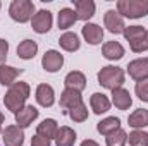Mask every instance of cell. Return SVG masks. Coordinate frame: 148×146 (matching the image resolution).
I'll return each mask as SVG.
<instances>
[{"instance_id":"6da1fadb","label":"cell","mask_w":148,"mask_h":146,"mask_svg":"<svg viewBox=\"0 0 148 146\" xmlns=\"http://www.w3.org/2000/svg\"><path fill=\"white\" fill-rule=\"evenodd\" d=\"M28 96H29V86H28V83H14L9 88V91L5 93L3 103H5L7 110L17 113L21 108H24V103H26Z\"/></svg>"},{"instance_id":"7a4b0ae2","label":"cell","mask_w":148,"mask_h":146,"mask_svg":"<svg viewBox=\"0 0 148 146\" xmlns=\"http://www.w3.org/2000/svg\"><path fill=\"white\" fill-rule=\"evenodd\" d=\"M117 12L122 17L138 19L148 16V0H119Z\"/></svg>"},{"instance_id":"3957f363","label":"cell","mask_w":148,"mask_h":146,"mask_svg":"<svg viewBox=\"0 0 148 146\" xmlns=\"http://www.w3.org/2000/svg\"><path fill=\"white\" fill-rule=\"evenodd\" d=\"M98 83L107 89L121 88L124 83V71L121 67H114V65L102 67V71L98 72Z\"/></svg>"},{"instance_id":"277c9868","label":"cell","mask_w":148,"mask_h":146,"mask_svg":"<svg viewBox=\"0 0 148 146\" xmlns=\"http://www.w3.org/2000/svg\"><path fill=\"white\" fill-rule=\"evenodd\" d=\"M124 36L129 41V46L134 53H141L148 50V40H147V31L141 26H129L124 29Z\"/></svg>"},{"instance_id":"5b68a950","label":"cell","mask_w":148,"mask_h":146,"mask_svg":"<svg viewBox=\"0 0 148 146\" xmlns=\"http://www.w3.org/2000/svg\"><path fill=\"white\" fill-rule=\"evenodd\" d=\"M33 12H35V5L29 0H14L9 7L10 17L17 23H28L29 19H33Z\"/></svg>"},{"instance_id":"8992f818","label":"cell","mask_w":148,"mask_h":146,"mask_svg":"<svg viewBox=\"0 0 148 146\" xmlns=\"http://www.w3.org/2000/svg\"><path fill=\"white\" fill-rule=\"evenodd\" d=\"M2 141L5 146H23L24 143V132L19 126H7L2 131Z\"/></svg>"},{"instance_id":"52a82bcc","label":"cell","mask_w":148,"mask_h":146,"mask_svg":"<svg viewBox=\"0 0 148 146\" xmlns=\"http://www.w3.org/2000/svg\"><path fill=\"white\" fill-rule=\"evenodd\" d=\"M127 72H129V76L134 81H145V79H148V57L136 59V60L129 62Z\"/></svg>"},{"instance_id":"ba28073f","label":"cell","mask_w":148,"mask_h":146,"mask_svg":"<svg viewBox=\"0 0 148 146\" xmlns=\"http://www.w3.org/2000/svg\"><path fill=\"white\" fill-rule=\"evenodd\" d=\"M64 64V57L57 52V50H48L45 52L43 59H41V65L47 72H57Z\"/></svg>"},{"instance_id":"9c48e42d","label":"cell","mask_w":148,"mask_h":146,"mask_svg":"<svg viewBox=\"0 0 148 146\" xmlns=\"http://www.w3.org/2000/svg\"><path fill=\"white\" fill-rule=\"evenodd\" d=\"M31 26H33V29L36 33H40V35L48 33L50 28H52V12H48V10H40V12H36L33 16V19H31Z\"/></svg>"},{"instance_id":"30bf717a","label":"cell","mask_w":148,"mask_h":146,"mask_svg":"<svg viewBox=\"0 0 148 146\" xmlns=\"http://www.w3.org/2000/svg\"><path fill=\"white\" fill-rule=\"evenodd\" d=\"M103 21H105V28H107L110 33H114V35L124 33V29H126L124 19H122V16H121L117 10H107Z\"/></svg>"},{"instance_id":"8fae6325","label":"cell","mask_w":148,"mask_h":146,"mask_svg":"<svg viewBox=\"0 0 148 146\" xmlns=\"http://www.w3.org/2000/svg\"><path fill=\"white\" fill-rule=\"evenodd\" d=\"M83 103V98H81V93L76 91V89H69L66 88L60 95V108H64L66 112H69L71 108H74L76 105Z\"/></svg>"},{"instance_id":"7c38bea8","label":"cell","mask_w":148,"mask_h":146,"mask_svg":"<svg viewBox=\"0 0 148 146\" xmlns=\"http://www.w3.org/2000/svg\"><path fill=\"white\" fill-rule=\"evenodd\" d=\"M112 103L119 110H127L131 107V103H133V98H131L127 89L115 88V89H112Z\"/></svg>"},{"instance_id":"4fadbf2b","label":"cell","mask_w":148,"mask_h":146,"mask_svg":"<svg viewBox=\"0 0 148 146\" xmlns=\"http://www.w3.org/2000/svg\"><path fill=\"white\" fill-rule=\"evenodd\" d=\"M76 7V16L81 21H88L95 14V2L91 0H73Z\"/></svg>"},{"instance_id":"5bb4252c","label":"cell","mask_w":148,"mask_h":146,"mask_svg":"<svg viewBox=\"0 0 148 146\" xmlns=\"http://www.w3.org/2000/svg\"><path fill=\"white\" fill-rule=\"evenodd\" d=\"M83 36H84V40H86L90 45H98V43H102V40H103V29H102L98 24L88 23V24L83 26Z\"/></svg>"},{"instance_id":"9a60e30c","label":"cell","mask_w":148,"mask_h":146,"mask_svg":"<svg viewBox=\"0 0 148 146\" xmlns=\"http://www.w3.org/2000/svg\"><path fill=\"white\" fill-rule=\"evenodd\" d=\"M36 117H38V110L33 105H26L24 108H21L16 113V122H17L19 127H28Z\"/></svg>"},{"instance_id":"2e32d148","label":"cell","mask_w":148,"mask_h":146,"mask_svg":"<svg viewBox=\"0 0 148 146\" xmlns=\"http://www.w3.org/2000/svg\"><path fill=\"white\" fill-rule=\"evenodd\" d=\"M36 102L41 107H52L55 102V95H53V88L48 84H40L36 88Z\"/></svg>"},{"instance_id":"e0dca14e","label":"cell","mask_w":148,"mask_h":146,"mask_svg":"<svg viewBox=\"0 0 148 146\" xmlns=\"http://www.w3.org/2000/svg\"><path fill=\"white\" fill-rule=\"evenodd\" d=\"M66 88H69V89H76V91H83L84 88H86V77H84V74L79 72V71H73V72H69L66 76Z\"/></svg>"},{"instance_id":"ac0fdd59","label":"cell","mask_w":148,"mask_h":146,"mask_svg":"<svg viewBox=\"0 0 148 146\" xmlns=\"http://www.w3.org/2000/svg\"><path fill=\"white\" fill-rule=\"evenodd\" d=\"M90 105H91V110L97 115H100V113H105L110 108V100L103 93H93L91 98H90Z\"/></svg>"},{"instance_id":"d6986e66","label":"cell","mask_w":148,"mask_h":146,"mask_svg":"<svg viewBox=\"0 0 148 146\" xmlns=\"http://www.w3.org/2000/svg\"><path fill=\"white\" fill-rule=\"evenodd\" d=\"M57 122L53 119H45L41 124H38V129H36V134L41 136V138H47V139H55L57 136Z\"/></svg>"},{"instance_id":"ffe728a7","label":"cell","mask_w":148,"mask_h":146,"mask_svg":"<svg viewBox=\"0 0 148 146\" xmlns=\"http://www.w3.org/2000/svg\"><path fill=\"white\" fill-rule=\"evenodd\" d=\"M102 52H103V57L109 60H119L124 57V46L119 41H107L103 45Z\"/></svg>"},{"instance_id":"44dd1931","label":"cell","mask_w":148,"mask_h":146,"mask_svg":"<svg viewBox=\"0 0 148 146\" xmlns=\"http://www.w3.org/2000/svg\"><path fill=\"white\" fill-rule=\"evenodd\" d=\"M74 141H76V132H74L71 127L62 126V127L57 131V136H55V146H73Z\"/></svg>"},{"instance_id":"7402d4cb","label":"cell","mask_w":148,"mask_h":146,"mask_svg":"<svg viewBox=\"0 0 148 146\" xmlns=\"http://www.w3.org/2000/svg\"><path fill=\"white\" fill-rule=\"evenodd\" d=\"M19 74H21V69H16V67L2 64L0 65V84L2 86H12Z\"/></svg>"},{"instance_id":"603a6c76","label":"cell","mask_w":148,"mask_h":146,"mask_svg":"<svg viewBox=\"0 0 148 146\" xmlns=\"http://www.w3.org/2000/svg\"><path fill=\"white\" fill-rule=\"evenodd\" d=\"M36 52H38V45H36V41H33V40H24L17 46V55L21 59H24V60L33 59L36 55Z\"/></svg>"},{"instance_id":"cb8c5ba5","label":"cell","mask_w":148,"mask_h":146,"mask_svg":"<svg viewBox=\"0 0 148 146\" xmlns=\"http://www.w3.org/2000/svg\"><path fill=\"white\" fill-rule=\"evenodd\" d=\"M127 122H129V126H131V127H134L136 131H138V129H141V127H147V126H148V110H145V108L134 110V112L129 115Z\"/></svg>"},{"instance_id":"d4e9b609","label":"cell","mask_w":148,"mask_h":146,"mask_svg":"<svg viewBox=\"0 0 148 146\" xmlns=\"http://www.w3.org/2000/svg\"><path fill=\"white\" fill-rule=\"evenodd\" d=\"M117 129H121V120L117 117H107L102 122H98V126H97V131L103 136H109Z\"/></svg>"},{"instance_id":"484cf974","label":"cell","mask_w":148,"mask_h":146,"mask_svg":"<svg viewBox=\"0 0 148 146\" xmlns=\"http://www.w3.org/2000/svg\"><path fill=\"white\" fill-rule=\"evenodd\" d=\"M76 21H77V16H76V12H74L73 9H62L59 12V28L60 29L71 28Z\"/></svg>"},{"instance_id":"4316f807","label":"cell","mask_w":148,"mask_h":146,"mask_svg":"<svg viewBox=\"0 0 148 146\" xmlns=\"http://www.w3.org/2000/svg\"><path fill=\"white\" fill-rule=\"evenodd\" d=\"M59 43L67 52H76L79 48V38H77L76 33H64L62 36L59 38Z\"/></svg>"},{"instance_id":"83f0119b","label":"cell","mask_w":148,"mask_h":146,"mask_svg":"<svg viewBox=\"0 0 148 146\" xmlns=\"http://www.w3.org/2000/svg\"><path fill=\"white\" fill-rule=\"evenodd\" d=\"M105 141H107V146H124L127 143V134L122 129H117L105 138Z\"/></svg>"},{"instance_id":"f1b7e54d","label":"cell","mask_w":148,"mask_h":146,"mask_svg":"<svg viewBox=\"0 0 148 146\" xmlns=\"http://www.w3.org/2000/svg\"><path fill=\"white\" fill-rule=\"evenodd\" d=\"M69 117L73 119L74 122H84L88 119V108H86V105L84 103L76 105L74 108L69 110Z\"/></svg>"},{"instance_id":"f546056e","label":"cell","mask_w":148,"mask_h":146,"mask_svg":"<svg viewBox=\"0 0 148 146\" xmlns=\"http://www.w3.org/2000/svg\"><path fill=\"white\" fill-rule=\"evenodd\" d=\"M129 145L131 146H148V132L133 131L129 134Z\"/></svg>"},{"instance_id":"4dcf8cb0","label":"cell","mask_w":148,"mask_h":146,"mask_svg":"<svg viewBox=\"0 0 148 146\" xmlns=\"http://www.w3.org/2000/svg\"><path fill=\"white\" fill-rule=\"evenodd\" d=\"M134 91H136V95H138L140 100L148 102V79H145V81H138Z\"/></svg>"},{"instance_id":"1f68e13d","label":"cell","mask_w":148,"mask_h":146,"mask_svg":"<svg viewBox=\"0 0 148 146\" xmlns=\"http://www.w3.org/2000/svg\"><path fill=\"white\" fill-rule=\"evenodd\" d=\"M31 146H50V139L41 138V136H33L31 138Z\"/></svg>"},{"instance_id":"d6a6232c","label":"cell","mask_w":148,"mask_h":146,"mask_svg":"<svg viewBox=\"0 0 148 146\" xmlns=\"http://www.w3.org/2000/svg\"><path fill=\"white\" fill-rule=\"evenodd\" d=\"M7 52H9V43L5 40L0 38V62H5L7 59Z\"/></svg>"},{"instance_id":"836d02e7","label":"cell","mask_w":148,"mask_h":146,"mask_svg":"<svg viewBox=\"0 0 148 146\" xmlns=\"http://www.w3.org/2000/svg\"><path fill=\"white\" fill-rule=\"evenodd\" d=\"M81 146H98V143H97V141H93V139H86V141H83V143H81Z\"/></svg>"},{"instance_id":"e575fe53","label":"cell","mask_w":148,"mask_h":146,"mask_svg":"<svg viewBox=\"0 0 148 146\" xmlns=\"http://www.w3.org/2000/svg\"><path fill=\"white\" fill-rule=\"evenodd\" d=\"M2 122H3V113L0 112V132H2Z\"/></svg>"},{"instance_id":"d590c367","label":"cell","mask_w":148,"mask_h":146,"mask_svg":"<svg viewBox=\"0 0 148 146\" xmlns=\"http://www.w3.org/2000/svg\"><path fill=\"white\" fill-rule=\"evenodd\" d=\"M147 40H148V31H147Z\"/></svg>"}]
</instances>
